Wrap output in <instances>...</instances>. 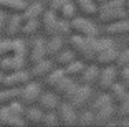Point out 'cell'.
Instances as JSON below:
<instances>
[{
	"label": "cell",
	"mask_w": 129,
	"mask_h": 127,
	"mask_svg": "<svg viewBox=\"0 0 129 127\" xmlns=\"http://www.w3.org/2000/svg\"><path fill=\"white\" fill-rule=\"evenodd\" d=\"M118 55H119V51L116 50V46H113V48H108V50H103V51L99 53L98 56H96V63L101 64V66H109V64L116 63V60H118Z\"/></svg>",
	"instance_id": "ac0fdd59"
},
{
	"label": "cell",
	"mask_w": 129,
	"mask_h": 127,
	"mask_svg": "<svg viewBox=\"0 0 129 127\" xmlns=\"http://www.w3.org/2000/svg\"><path fill=\"white\" fill-rule=\"evenodd\" d=\"M94 2H96V4H98V5H103V4H106L108 0H94Z\"/></svg>",
	"instance_id": "b9f144b4"
},
{
	"label": "cell",
	"mask_w": 129,
	"mask_h": 127,
	"mask_svg": "<svg viewBox=\"0 0 129 127\" xmlns=\"http://www.w3.org/2000/svg\"><path fill=\"white\" fill-rule=\"evenodd\" d=\"M28 79H30V74L20 69V71L10 73L8 76H4V82H2V86H5V88H18V86L27 84Z\"/></svg>",
	"instance_id": "30bf717a"
},
{
	"label": "cell",
	"mask_w": 129,
	"mask_h": 127,
	"mask_svg": "<svg viewBox=\"0 0 129 127\" xmlns=\"http://www.w3.org/2000/svg\"><path fill=\"white\" fill-rule=\"evenodd\" d=\"M91 94H93V91H91V86H89V84L78 86V89L75 91V94L70 97V104H71L75 109H81L83 106L88 104Z\"/></svg>",
	"instance_id": "8992f818"
},
{
	"label": "cell",
	"mask_w": 129,
	"mask_h": 127,
	"mask_svg": "<svg viewBox=\"0 0 129 127\" xmlns=\"http://www.w3.org/2000/svg\"><path fill=\"white\" fill-rule=\"evenodd\" d=\"M42 26L43 31H45L48 36H55L56 35V26H58V18L55 15V12L50 8V10L43 12V20H42Z\"/></svg>",
	"instance_id": "7c38bea8"
},
{
	"label": "cell",
	"mask_w": 129,
	"mask_h": 127,
	"mask_svg": "<svg viewBox=\"0 0 129 127\" xmlns=\"http://www.w3.org/2000/svg\"><path fill=\"white\" fill-rule=\"evenodd\" d=\"M66 76L68 74H66L64 69H51V71L46 74V84L55 89V88L58 86V82H60L63 78H66Z\"/></svg>",
	"instance_id": "4316f807"
},
{
	"label": "cell",
	"mask_w": 129,
	"mask_h": 127,
	"mask_svg": "<svg viewBox=\"0 0 129 127\" xmlns=\"http://www.w3.org/2000/svg\"><path fill=\"white\" fill-rule=\"evenodd\" d=\"M27 53V45L23 40H0V58H4L5 55H20L25 56Z\"/></svg>",
	"instance_id": "5b68a950"
},
{
	"label": "cell",
	"mask_w": 129,
	"mask_h": 127,
	"mask_svg": "<svg viewBox=\"0 0 129 127\" xmlns=\"http://www.w3.org/2000/svg\"><path fill=\"white\" fill-rule=\"evenodd\" d=\"M94 114H96V124H108L114 117V114H116L114 102H113V104H109V106H106V107L99 109V111H96Z\"/></svg>",
	"instance_id": "603a6c76"
},
{
	"label": "cell",
	"mask_w": 129,
	"mask_h": 127,
	"mask_svg": "<svg viewBox=\"0 0 129 127\" xmlns=\"http://www.w3.org/2000/svg\"><path fill=\"white\" fill-rule=\"evenodd\" d=\"M60 111H58V117H60V122L63 125H75L78 122V117H76V109L71 104H60Z\"/></svg>",
	"instance_id": "8fae6325"
},
{
	"label": "cell",
	"mask_w": 129,
	"mask_h": 127,
	"mask_svg": "<svg viewBox=\"0 0 129 127\" xmlns=\"http://www.w3.org/2000/svg\"><path fill=\"white\" fill-rule=\"evenodd\" d=\"M25 109L22 102L12 101L8 106L0 107V125H12V127H23L27 120L23 119Z\"/></svg>",
	"instance_id": "7a4b0ae2"
},
{
	"label": "cell",
	"mask_w": 129,
	"mask_h": 127,
	"mask_svg": "<svg viewBox=\"0 0 129 127\" xmlns=\"http://www.w3.org/2000/svg\"><path fill=\"white\" fill-rule=\"evenodd\" d=\"M23 22H25L23 15H20V13H13V15L8 18V22H7V26H5V33H7L8 36H17L18 33H22Z\"/></svg>",
	"instance_id": "9a60e30c"
},
{
	"label": "cell",
	"mask_w": 129,
	"mask_h": 127,
	"mask_svg": "<svg viewBox=\"0 0 129 127\" xmlns=\"http://www.w3.org/2000/svg\"><path fill=\"white\" fill-rule=\"evenodd\" d=\"M106 33L109 36H124L129 33V20H119V22L109 23L106 26Z\"/></svg>",
	"instance_id": "2e32d148"
},
{
	"label": "cell",
	"mask_w": 129,
	"mask_h": 127,
	"mask_svg": "<svg viewBox=\"0 0 129 127\" xmlns=\"http://www.w3.org/2000/svg\"><path fill=\"white\" fill-rule=\"evenodd\" d=\"M70 45L75 50L76 55H80L84 61H96V38H88L83 35H73L70 36Z\"/></svg>",
	"instance_id": "3957f363"
},
{
	"label": "cell",
	"mask_w": 129,
	"mask_h": 127,
	"mask_svg": "<svg viewBox=\"0 0 129 127\" xmlns=\"http://www.w3.org/2000/svg\"><path fill=\"white\" fill-rule=\"evenodd\" d=\"M61 48H63V40H61V36H58V35L51 36V38H50V41L46 43V51H48V56H56L58 53L61 51Z\"/></svg>",
	"instance_id": "83f0119b"
},
{
	"label": "cell",
	"mask_w": 129,
	"mask_h": 127,
	"mask_svg": "<svg viewBox=\"0 0 129 127\" xmlns=\"http://www.w3.org/2000/svg\"><path fill=\"white\" fill-rule=\"evenodd\" d=\"M129 91H127V86H126L124 82H114L113 86H111V89H109V94H111V97L114 99V102H121L122 99L126 97V94H127Z\"/></svg>",
	"instance_id": "d4e9b609"
},
{
	"label": "cell",
	"mask_w": 129,
	"mask_h": 127,
	"mask_svg": "<svg viewBox=\"0 0 129 127\" xmlns=\"http://www.w3.org/2000/svg\"><path fill=\"white\" fill-rule=\"evenodd\" d=\"M70 2H71V0H53V2H51V5H50V8H51L53 12H60L64 5L70 4Z\"/></svg>",
	"instance_id": "f35d334b"
},
{
	"label": "cell",
	"mask_w": 129,
	"mask_h": 127,
	"mask_svg": "<svg viewBox=\"0 0 129 127\" xmlns=\"http://www.w3.org/2000/svg\"><path fill=\"white\" fill-rule=\"evenodd\" d=\"M121 81L129 88V66L124 68V69H121Z\"/></svg>",
	"instance_id": "60d3db41"
},
{
	"label": "cell",
	"mask_w": 129,
	"mask_h": 127,
	"mask_svg": "<svg viewBox=\"0 0 129 127\" xmlns=\"http://www.w3.org/2000/svg\"><path fill=\"white\" fill-rule=\"evenodd\" d=\"M42 122H43V125H46V127H53L60 122V117H58V114L55 111H48L45 116H43Z\"/></svg>",
	"instance_id": "d590c367"
},
{
	"label": "cell",
	"mask_w": 129,
	"mask_h": 127,
	"mask_svg": "<svg viewBox=\"0 0 129 127\" xmlns=\"http://www.w3.org/2000/svg\"><path fill=\"white\" fill-rule=\"evenodd\" d=\"M116 78H118V71H116V68H114L113 64H109V66H104V69L101 71L99 79H98L99 88H101L103 91H109L111 86L116 82Z\"/></svg>",
	"instance_id": "ba28073f"
},
{
	"label": "cell",
	"mask_w": 129,
	"mask_h": 127,
	"mask_svg": "<svg viewBox=\"0 0 129 127\" xmlns=\"http://www.w3.org/2000/svg\"><path fill=\"white\" fill-rule=\"evenodd\" d=\"M118 114L122 117V119L129 117V93L126 94V97L122 99L121 102H119V106H118Z\"/></svg>",
	"instance_id": "74e56055"
},
{
	"label": "cell",
	"mask_w": 129,
	"mask_h": 127,
	"mask_svg": "<svg viewBox=\"0 0 129 127\" xmlns=\"http://www.w3.org/2000/svg\"><path fill=\"white\" fill-rule=\"evenodd\" d=\"M78 124H80V125H93V124H96V114H94V111L83 112V114L80 116V119H78Z\"/></svg>",
	"instance_id": "e575fe53"
},
{
	"label": "cell",
	"mask_w": 129,
	"mask_h": 127,
	"mask_svg": "<svg viewBox=\"0 0 129 127\" xmlns=\"http://www.w3.org/2000/svg\"><path fill=\"white\" fill-rule=\"evenodd\" d=\"M71 31L76 35H83V36L88 38H96L98 36V26L94 23H91L86 18H73L71 20Z\"/></svg>",
	"instance_id": "277c9868"
},
{
	"label": "cell",
	"mask_w": 129,
	"mask_h": 127,
	"mask_svg": "<svg viewBox=\"0 0 129 127\" xmlns=\"http://www.w3.org/2000/svg\"><path fill=\"white\" fill-rule=\"evenodd\" d=\"M38 28H40V22H38V18L27 20V22L23 23V26H22V35H23V36H31V35H35L38 31Z\"/></svg>",
	"instance_id": "4dcf8cb0"
},
{
	"label": "cell",
	"mask_w": 129,
	"mask_h": 127,
	"mask_svg": "<svg viewBox=\"0 0 129 127\" xmlns=\"http://www.w3.org/2000/svg\"><path fill=\"white\" fill-rule=\"evenodd\" d=\"M76 8H78V7H76L75 4H71V2H70V4H66L60 10L61 18H64V20H73V18H75V15H76Z\"/></svg>",
	"instance_id": "836d02e7"
},
{
	"label": "cell",
	"mask_w": 129,
	"mask_h": 127,
	"mask_svg": "<svg viewBox=\"0 0 129 127\" xmlns=\"http://www.w3.org/2000/svg\"><path fill=\"white\" fill-rule=\"evenodd\" d=\"M99 74H101V71H99V68L96 66V64L86 66L83 74H81V81H83V84H89V86H91L93 82H96L99 79Z\"/></svg>",
	"instance_id": "7402d4cb"
},
{
	"label": "cell",
	"mask_w": 129,
	"mask_h": 127,
	"mask_svg": "<svg viewBox=\"0 0 129 127\" xmlns=\"http://www.w3.org/2000/svg\"><path fill=\"white\" fill-rule=\"evenodd\" d=\"M23 18H25V22L27 20H33V18H38L40 15H43V5L38 4V2H35V4L28 5L25 10H23Z\"/></svg>",
	"instance_id": "484cf974"
},
{
	"label": "cell",
	"mask_w": 129,
	"mask_h": 127,
	"mask_svg": "<svg viewBox=\"0 0 129 127\" xmlns=\"http://www.w3.org/2000/svg\"><path fill=\"white\" fill-rule=\"evenodd\" d=\"M75 5L78 7V10L86 17H93L98 15V4L94 0H75Z\"/></svg>",
	"instance_id": "d6986e66"
},
{
	"label": "cell",
	"mask_w": 129,
	"mask_h": 127,
	"mask_svg": "<svg viewBox=\"0 0 129 127\" xmlns=\"http://www.w3.org/2000/svg\"><path fill=\"white\" fill-rule=\"evenodd\" d=\"M38 106L43 109V111H55L56 107H60V102H58V97L55 96V94L51 93H43L40 94V97H38Z\"/></svg>",
	"instance_id": "e0dca14e"
},
{
	"label": "cell",
	"mask_w": 129,
	"mask_h": 127,
	"mask_svg": "<svg viewBox=\"0 0 129 127\" xmlns=\"http://www.w3.org/2000/svg\"><path fill=\"white\" fill-rule=\"evenodd\" d=\"M114 102V99L111 97V94H101V96H98L96 97V101L93 102V106H91V111H99V109H103V107H106V106H109V104H113Z\"/></svg>",
	"instance_id": "1f68e13d"
},
{
	"label": "cell",
	"mask_w": 129,
	"mask_h": 127,
	"mask_svg": "<svg viewBox=\"0 0 129 127\" xmlns=\"http://www.w3.org/2000/svg\"><path fill=\"white\" fill-rule=\"evenodd\" d=\"M28 5L23 0H0V10L10 12V13H20Z\"/></svg>",
	"instance_id": "ffe728a7"
},
{
	"label": "cell",
	"mask_w": 129,
	"mask_h": 127,
	"mask_svg": "<svg viewBox=\"0 0 129 127\" xmlns=\"http://www.w3.org/2000/svg\"><path fill=\"white\" fill-rule=\"evenodd\" d=\"M23 66H25V56H20V55H12L0 60V69L4 73L20 71Z\"/></svg>",
	"instance_id": "52a82bcc"
},
{
	"label": "cell",
	"mask_w": 129,
	"mask_h": 127,
	"mask_svg": "<svg viewBox=\"0 0 129 127\" xmlns=\"http://www.w3.org/2000/svg\"><path fill=\"white\" fill-rule=\"evenodd\" d=\"M84 68H86L84 63H81V61H73V63L68 64V66H64V71H66V74H68L70 78H76V76L81 78Z\"/></svg>",
	"instance_id": "f546056e"
},
{
	"label": "cell",
	"mask_w": 129,
	"mask_h": 127,
	"mask_svg": "<svg viewBox=\"0 0 129 127\" xmlns=\"http://www.w3.org/2000/svg\"><path fill=\"white\" fill-rule=\"evenodd\" d=\"M58 64H61V66H68L70 63H73L75 61V51H60L58 53V58H56Z\"/></svg>",
	"instance_id": "d6a6232c"
},
{
	"label": "cell",
	"mask_w": 129,
	"mask_h": 127,
	"mask_svg": "<svg viewBox=\"0 0 129 127\" xmlns=\"http://www.w3.org/2000/svg\"><path fill=\"white\" fill-rule=\"evenodd\" d=\"M20 91L22 89H18V88H7V89L0 91V104L15 101L17 97H20Z\"/></svg>",
	"instance_id": "f1b7e54d"
},
{
	"label": "cell",
	"mask_w": 129,
	"mask_h": 127,
	"mask_svg": "<svg viewBox=\"0 0 129 127\" xmlns=\"http://www.w3.org/2000/svg\"><path fill=\"white\" fill-rule=\"evenodd\" d=\"M7 15H5V10H0V33L5 30V26H7Z\"/></svg>",
	"instance_id": "ab89813d"
},
{
	"label": "cell",
	"mask_w": 129,
	"mask_h": 127,
	"mask_svg": "<svg viewBox=\"0 0 129 127\" xmlns=\"http://www.w3.org/2000/svg\"><path fill=\"white\" fill-rule=\"evenodd\" d=\"M42 94V89H40V84L37 82H30V84H25L22 91H20V101L25 102V104H33V102L38 101V97Z\"/></svg>",
	"instance_id": "9c48e42d"
},
{
	"label": "cell",
	"mask_w": 129,
	"mask_h": 127,
	"mask_svg": "<svg viewBox=\"0 0 129 127\" xmlns=\"http://www.w3.org/2000/svg\"><path fill=\"white\" fill-rule=\"evenodd\" d=\"M43 109L42 107H28L25 109V114H23V119L27 120L28 124H40L43 120Z\"/></svg>",
	"instance_id": "cb8c5ba5"
},
{
	"label": "cell",
	"mask_w": 129,
	"mask_h": 127,
	"mask_svg": "<svg viewBox=\"0 0 129 127\" xmlns=\"http://www.w3.org/2000/svg\"><path fill=\"white\" fill-rule=\"evenodd\" d=\"M76 89H78V84H76V82L73 81V78H70V76L63 78L58 82V86L55 88V91H56L60 96H63L64 99H70V97L75 94Z\"/></svg>",
	"instance_id": "4fadbf2b"
},
{
	"label": "cell",
	"mask_w": 129,
	"mask_h": 127,
	"mask_svg": "<svg viewBox=\"0 0 129 127\" xmlns=\"http://www.w3.org/2000/svg\"><path fill=\"white\" fill-rule=\"evenodd\" d=\"M51 69H53V61L42 60V61H38V63H35V66H33L30 74L33 76V78H42V76H46Z\"/></svg>",
	"instance_id": "44dd1931"
},
{
	"label": "cell",
	"mask_w": 129,
	"mask_h": 127,
	"mask_svg": "<svg viewBox=\"0 0 129 127\" xmlns=\"http://www.w3.org/2000/svg\"><path fill=\"white\" fill-rule=\"evenodd\" d=\"M124 4H126V8L129 10V0H124Z\"/></svg>",
	"instance_id": "7bdbcfd3"
},
{
	"label": "cell",
	"mask_w": 129,
	"mask_h": 127,
	"mask_svg": "<svg viewBox=\"0 0 129 127\" xmlns=\"http://www.w3.org/2000/svg\"><path fill=\"white\" fill-rule=\"evenodd\" d=\"M116 66H118L119 69H124V68L129 66V48H127V50H122V51L118 55Z\"/></svg>",
	"instance_id": "8d00e7d4"
},
{
	"label": "cell",
	"mask_w": 129,
	"mask_h": 127,
	"mask_svg": "<svg viewBox=\"0 0 129 127\" xmlns=\"http://www.w3.org/2000/svg\"><path fill=\"white\" fill-rule=\"evenodd\" d=\"M48 55L46 51V43L42 40V38H37L31 45V50H30V61L31 63H38V61L45 60V56Z\"/></svg>",
	"instance_id": "5bb4252c"
},
{
	"label": "cell",
	"mask_w": 129,
	"mask_h": 127,
	"mask_svg": "<svg viewBox=\"0 0 129 127\" xmlns=\"http://www.w3.org/2000/svg\"><path fill=\"white\" fill-rule=\"evenodd\" d=\"M126 17H127V8H126L124 0H108L98 10V18L108 25L124 20Z\"/></svg>",
	"instance_id": "6da1fadb"
},
{
	"label": "cell",
	"mask_w": 129,
	"mask_h": 127,
	"mask_svg": "<svg viewBox=\"0 0 129 127\" xmlns=\"http://www.w3.org/2000/svg\"><path fill=\"white\" fill-rule=\"evenodd\" d=\"M2 82H4V74H0V86H2Z\"/></svg>",
	"instance_id": "ee69618b"
}]
</instances>
